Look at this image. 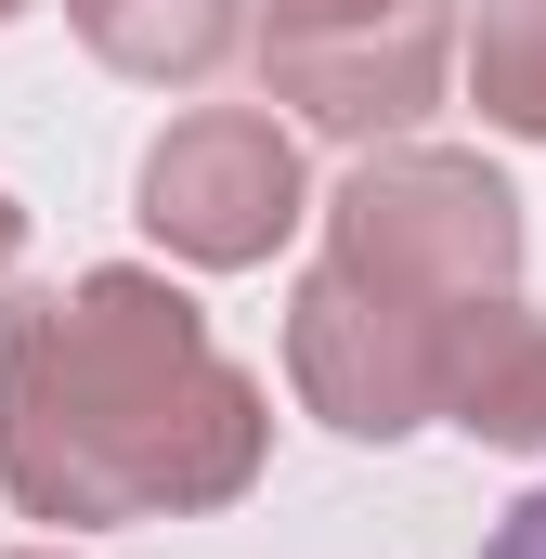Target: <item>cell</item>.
I'll list each match as a JSON object with an SVG mask.
<instances>
[{
    "label": "cell",
    "mask_w": 546,
    "mask_h": 559,
    "mask_svg": "<svg viewBox=\"0 0 546 559\" xmlns=\"http://www.w3.org/2000/svg\"><path fill=\"white\" fill-rule=\"evenodd\" d=\"M273 455L261 378L209 338L169 274H79L0 312V495L26 521H195L235 508Z\"/></svg>",
    "instance_id": "obj_1"
},
{
    "label": "cell",
    "mask_w": 546,
    "mask_h": 559,
    "mask_svg": "<svg viewBox=\"0 0 546 559\" xmlns=\"http://www.w3.org/2000/svg\"><path fill=\"white\" fill-rule=\"evenodd\" d=\"M325 235H339L325 261H352L365 286H391L416 312H468V299H508L521 286V195L482 156H442V143L365 156L325 195Z\"/></svg>",
    "instance_id": "obj_2"
},
{
    "label": "cell",
    "mask_w": 546,
    "mask_h": 559,
    "mask_svg": "<svg viewBox=\"0 0 546 559\" xmlns=\"http://www.w3.org/2000/svg\"><path fill=\"white\" fill-rule=\"evenodd\" d=\"M442 325L455 312H416L391 286H365L352 261H325V274H299V299H286V378H299V404L325 429L404 442V429L442 417Z\"/></svg>",
    "instance_id": "obj_3"
},
{
    "label": "cell",
    "mask_w": 546,
    "mask_h": 559,
    "mask_svg": "<svg viewBox=\"0 0 546 559\" xmlns=\"http://www.w3.org/2000/svg\"><path fill=\"white\" fill-rule=\"evenodd\" d=\"M299 222V143L273 131L261 105H195L169 118L156 156H143V235L195 274H248L286 248Z\"/></svg>",
    "instance_id": "obj_4"
},
{
    "label": "cell",
    "mask_w": 546,
    "mask_h": 559,
    "mask_svg": "<svg viewBox=\"0 0 546 559\" xmlns=\"http://www.w3.org/2000/svg\"><path fill=\"white\" fill-rule=\"evenodd\" d=\"M442 66H455V13L416 0L391 26H339V39H261V92L299 105L312 131L365 143V131H416L442 105Z\"/></svg>",
    "instance_id": "obj_5"
},
{
    "label": "cell",
    "mask_w": 546,
    "mask_h": 559,
    "mask_svg": "<svg viewBox=\"0 0 546 559\" xmlns=\"http://www.w3.org/2000/svg\"><path fill=\"white\" fill-rule=\"evenodd\" d=\"M442 417L468 442H508V455H546V312L508 286V299H468L442 325Z\"/></svg>",
    "instance_id": "obj_6"
},
{
    "label": "cell",
    "mask_w": 546,
    "mask_h": 559,
    "mask_svg": "<svg viewBox=\"0 0 546 559\" xmlns=\"http://www.w3.org/2000/svg\"><path fill=\"white\" fill-rule=\"evenodd\" d=\"M79 13V39H92V66H118V79H209V66H235V39H248V0H66Z\"/></svg>",
    "instance_id": "obj_7"
},
{
    "label": "cell",
    "mask_w": 546,
    "mask_h": 559,
    "mask_svg": "<svg viewBox=\"0 0 546 559\" xmlns=\"http://www.w3.org/2000/svg\"><path fill=\"white\" fill-rule=\"evenodd\" d=\"M468 92H482V118H495V131L546 143V0H482Z\"/></svg>",
    "instance_id": "obj_8"
},
{
    "label": "cell",
    "mask_w": 546,
    "mask_h": 559,
    "mask_svg": "<svg viewBox=\"0 0 546 559\" xmlns=\"http://www.w3.org/2000/svg\"><path fill=\"white\" fill-rule=\"evenodd\" d=\"M416 0H261V39H339V26H391Z\"/></svg>",
    "instance_id": "obj_9"
},
{
    "label": "cell",
    "mask_w": 546,
    "mask_h": 559,
    "mask_svg": "<svg viewBox=\"0 0 546 559\" xmlns=\"http://www.w3.org/2000/svg\"><path fill=\"white\" fill-rule=\"evenodd\" d=\"M482 559H546V495H521V508L482 534Z\"/></svg>",
    "instance_id": "obj_10"
},
{
    "label": "cell",
    "mask_w": 546,
    "mask_h": 559,
    "mask_svg": "<svg viewBox=\"0 0 546 559\" xmlns=\"http://www.w3.org/2000/svg\"><path fill=\"white\" fill-rule=\"evenodd\" d=\"M13 248H26V209H13V195H0V274H13Z\"/></svg>",
    "instance_id": "obj_11"
},
{
    "label": "cell",
    "mask_w": 546,
    "mask_h": 559,
    "mask_svg": "<svg viewBox=\"0 0 546 559\" xmlns=\"http://www.w3.org/2000/svg\"><path fill=\"white\" fill-rule=\"evenodd\" d=\"M26 559H66V547H26Z\"/></svg>",
    "instance_id": "obj_12"
},
{
    "label": "cell",
    "mask_w": 546,
    "mask_h": 559,
    "mask_svg": "<svg viewBox=\"0 0 546 559\" xmlns=\"http://www.w3.org/2000/svg\"><path fill=\"white\" fill-rule=\"evenodd\" d=\"M0 13H26V0H0Z\"/></svg>",
    "instance_id": "obj_13"
}]
</instances>
